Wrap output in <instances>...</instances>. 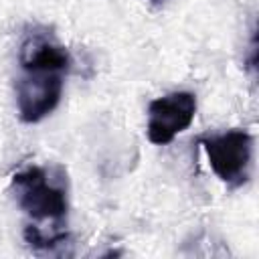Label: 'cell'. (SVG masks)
Masks as SVG:
<instances>
[{
	"label": "cell",
	"mask_w": 259,
	"mask_h": 259,
	"mask_svg": "<svg viewBox=\"0 0 259 259\" xmlns=\"http://www.w3.org/2000/svg\"><path fill=\"white\" fill-rule=\"evenodd\" d=\"M152 4H160V2H164V0H150Z\"/></svg>",
	"instance_id": "6"
},
{
	"label": "cell",
	"mask_w": 259,
	"mask_h": 259,
	"mask_svg": "<svg viewBox=\"0 0 259 259\" xmlns=\"http://www.w3.org/2000/svg\"><path fill=\"white\" fill-rule=\"evenodd\" d=\"M198 142L204 148L208 166L219 180L231 188L247 182L253 156V138L249 132L233 127L223 134L200 136Z\"/></svg>",
	"instance_id": "2"
},
{
	"label": "cell",
	"mask_w": 259,
	"mask_h": 259,
	"mask_svg": "<svg viewBox=\"0 0 259 259\" xmlns=\"http://www.w3.org/2000/svg\"><path fill=\"white\" fill-rule=\"evenodd\" d=\"M18 65L22 71H57L67 75L71 55L49 28L32 26L18 47Z\"/></svg>",
	"instance_id": "5"
},
{
	"label": "cell",
	"mask_w": 259,
	"mask_h": 259,
	"mask_svg": "<svg viewBox=\"0 0 259 259\" xmlns=\"http://www.w3.org/2000/svg\"><path fill=\"white\" fill-rule=\"evenodd\" d=\"M65 73L57 71H22L14 83L18 117L24 123H36L47 117L61 101Z\"/></svg>",
	"instance_id": "3"
},
{
	"label": "cell",
	"mask_w": 259,
	"mask_h": 259,
	"mask_svg": "<svg viewBox=\"0 0 259 259\" xmlns=\"http://www.w3.org/2000/svg\"><path fill=\"white\" fill-rule=\"evenodd\" d=\"M196 113V97L190 91H172L156 97L148 105V140L156 146L170 144L180 132L190 127Z\"/></svg>",
	"instance_id": "4"
},
{
	"label": "cell",
	"mask_w": 259,
	"mask_h": 259,
	"mask_svg": "<svg viewBox=\"0 0 259 259\" xmlns=\"http://www.w3.org/2000/svg\"><path fill=\"white\" fill-rule=\"evenodd\" d=\"M10 188L18 208L32 223L24 227V241L34 251L53 253L69 243L67 233V172L63 166L28 164L12 176Z\"/></svg>",
	"instance_id": "1"
}]
</instances>
